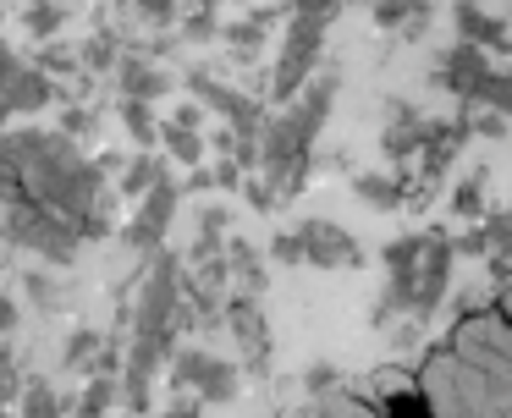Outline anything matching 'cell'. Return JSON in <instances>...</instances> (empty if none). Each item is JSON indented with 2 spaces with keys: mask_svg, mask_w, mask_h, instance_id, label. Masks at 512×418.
<instances>
[{
  "mask_svg": "<svg viewBox=\"0 0 512 418\" xmlns=\"http://www.w3.org/2000/svg\"><path fill=\"white\" fill-rule=\"evenodd\" d=\"M6 237L23 242L28 253H39L45 264H72V259H78V248H83L78 226H72L61 209L39 204V198H28V204H12V209H6Z\"/></svg>",
  "mask_w": 512,
  "mask_h": 418,
  "instance_id": "cell-1",
  "label": "cell"
},
{
  "mask_svg": "<svg viewBox=\"0 0 512 418\" xmlns=\"http://www.w3.org/2000/svg\"><path fill=\"white\" fill-rule=\"evenodd\" d=\"M320 50H325V33L320 28H298V22H287L276 72H270V99H276L281 110H287L292 99L314 83V72H320Z\"/></svg>",
  "mask_w": 512,
  "mask_h": 418,
  "instance_id": "cell-2",
  "label": "cell"
},
{
  "mask_svg": "<svg viewBox=\"0 0 512 418\" xmlns=\"http://www.w3.org/2000/svg\"><path fill=\"white\" fill-rule=\"evenodd\" d=\"M188 88H193V99H199L204 110H215V116L226 121L232 132H243V138H259L265 132V105L259 99H248L243 88H226V83H215L210 72H188Z\"/></svg>",
  "mask_w": 512,
  "mask_h": 418,
  "instance_id": "cell-3",
  "label": "cell"
},
{
  "mask_svg": "<svg viewBox=\"0 0 512 418\" xmlns=\"http://www.w3.org/2000/svg\"><path fill=\"white\" fill-rule=\"evenodd\" d=\"M177 204H182V182H160L155 193L138 204V215L122 226V242L127 248H138V253H160L166 248V226H171V215H177Z\"/></svg>",
  "mask_w": 512,
  "mask_h": 418,
  "instance_id": "cell-4",
  "label": "cell"
},
{
  "mask_svg": "<svg viewBox=\"0 0 512 418\" xmlns=\"http://www.w3.org/2000/svg\"><path fill=\"white\" fill-rule=\"evenodd\" d=\"M226 325H232L237 347H243L248 358V374H270V325H265V308H259V297H226Z\"/></svg>",
  "mask_w": 512,
  "mask_h": 418,
  "instance_id": "cell-5",
  "label": "cell"
},
{
  "mask_svg": "<svg viewBox=\"0 0 512 418\" xmlns=\"http://www.w3.org/2000/svg\"><path fill=\"white\" fill-rule=\"evenodd\" d=\"M490 72H496V66H490V50H479V44H463V39H457L452 50L441 55V66H435L441 88H452V94L463 99V105L490 83Z\"/></svg>",
  "mask_w": 512,
  "mask_h": 418,
  "instance_id": "cell-6",
  "label": "cell"
},
{
  "mask_svg": "<svg viewBox=\"0 0 512 418\" xmlns=\"http://www.w3.org/2000/svg\"><path fill=\"white\" fill-rule=\"evenodd\" d=\"M303 242H309V264L314 270H358L364 264V248L353 242V231H342L336 220H303Z\"/></svg>",
  "mask_w": 512,
  "mask_h": 418,
  "instance_id": "cell-7",
  "label": "cell"
},
{
  "mask_svg": "<svg viewBox=\"0 0 512 418\" xmlns=\"http://www.w3.org/2000/svg\"><path fill=\"white\" fill-rule=\"evenodd\" d=\"M336 88H342V77H336V72H314V83H309V88H303V94L287 105V116L298 121V132H303L309 143L320 138V132H325V121H331Z\"/></svg>",
  "mask_w": 512,
  "mask_h": 418,
  "instance_id": "cell-8",
  "label": "cell"
},
{
  "mask_svg": "<svg viewBox=\"0 0 512 418\" xmlns=\"http://www.w3.org/2000/svg\"><path fill=\"white\" fill-rule=\"evenodd\" d=\"M116 88H122V99H144V105H155V99L171 94V72L155 61H144V55H122V66H116Z\"/></svg>",
  "mask_w": 512,
  "mask_h": 418,
  "instance_id": "cell-9",
  "label": "cell"
},
{
  "mask_svg": "<svg viewBox=\"0 0 512 418\" xmlns=\"http://www.w3.org/2000/svg\"><path fill=\"white\" fill-rule=\"evenodd\" d=\"M452 22H457V39H463V44H479V50H507V44H512V28H507V22L490 17V11L474 6V0H457Z\"/></svg>",
  "mask_w": 512,
  "mask_h": 418,
  "instance_id": "cell-10",
  "label": "cell"
},
{
  "mask_svg": "<svg viewBox=\"0 0 512 418\" xmlns=\"http://www.w3.org/2000/svg\"><path fill=\"white\" fill-rule=\"evenodd\" d=\"M380 143H386L391 160H413V154L424 149V116L413 105H402V99H391V127L380 132Z\"/></svg>",
  "mask_w": 512,
  "mask_h": 418,
  "instance_id": "cell-11",
  "label": "cell"
},
{
  "mask_svg": "<svg viewBox=\"0 0 512 418\" xmlns=\"http://www.w3.org/2000/svg\"><path fill=\"white\" fill-rule=\"evenodd\" d=\"M408 176H391V171H353V193H358V204H369V209H402L408 204Z\"/></svg>",
  "mask_w": 512,
  "mask_h": 418,
  "instance_id": "cell-12",
  "label": "cell"
},
{
  "mask_svg": "<svg viewBox=\"0 0 512 418\" xmlns=\"http://www.w3.org/2000/svg\"><path fill=\"white\" fill-rule=\"evenodd\" d=\"M226 270H232L243 297H265L270 275H265V259H259V248L248 237H226Z\"/></svg>",
  "mask_w": 512,
  "mask_h": 418,
  "instance_id": "cell-13",
  "label": "cell"
},
{
  "mask_svg": "<svg viewBox=\"0 0 512 418\" xmlns=\"http://www.w3.org/2000/svg\"><path fill=\"white\" fill-rule=\"evenodd\" d=\"M243 391V374H237V363H226V358H204V369H199V380H193V396H204V407H226L232 396Z\"/></svg>",
  "mask_w": 512,
  "mask_h": 418,
  "instance_id": "cell-14",
  "label": "cell"
},
{
  "mask_svg": "<svg viewBox=\"0 0 512 418\" xmlns=\"http://www.w3.org/2000/svg\"><path fill=\"white\" fill-rule=\"evenodd\" d=\"M221 0H182V22H177V39L182 44H210L221 39Z\"/></svg>",
  "mask_w": 512,
  "mask_h": 418,
  "instance_id": "cell-15",
  "label": "cell"
},
{
  "mask_svg": "<svg viewBox=\"0 0 512 418\" xmlns=\"http://www.w3.org/2000/svg\"><path fill=\"white\" fill-rule=\"evenodd\" d=\"M166 160H155V154H138V160H127V171L116 176V198H133V204H144L149 193H155L160 182H166Z\"/></svg>",
  "mask_w": 512,
  "mask_h": 418,
  "instance_id": "cell-16",
  "label": "cell"
},
{
  "mask_svg": "<svg viewBox=\"0 0 512 418\" xmlns=\"http://www.w3.org/2000/svg\"><path fill=\"white\" fill-rule=\"evenodd\" d=\"M430 0H375L369 6V17H375L380 33H408L413 22H430Z\"/></svg>",
  "mask_w": 512,
  "mask_h": 418,
  "instance_id": "cell-17",
  "label": "cell"
},
{
  "mask_svg": "<svg viewBox=\"0 0 512 418\" xmlns=\"http://www.w3.org/2000/svg\"><path fill=\"white\" fill-rule=\"evenodd\" d=\"M116 402H122V380H116V374H94L72 407H78V413H94V418H111ZM72 407H67V413H72Z\"/></svg>",
  "mask_w": 512,
  "mask_h": 418,
  "instance_id": "cell-18",
  "label": "cell"
},
{
  "mask_svg": "<svg viewBox=\"0 0 512 418\" xmlns=\"http://www.w3.org/2000/svg\"><path fill=\"white\" fill-rule=\"evenodd\" d=\"M424 248H430V231H408V237L386 242V253H380V264H386L391 275H408L424 264Z\"/></svg>",
  "mask_w": 512,
  "mask_h": 418,
  "instance_id": "cell-19",
  "label": "cell"
},
{
  "mask_svg": "<svg viewBox=\"0 0 512 418\" xmlns=\"http://www.w3.org/2000/svg\"><path fill=\"white\" fill-rule=\"evenodd\" d=\"M105 347H111V341H105L100 330H72V336H67V369L94 380V363H100Z\"/></svg>",
  "mask_w": 512,
  "mask_h": 418,
  "instance_id": "cell-20",
  "label": "cell"
},
{
  "mask_svg": "<svg viewBox=\"0 0 512 418\" xmlns=\"http://www.w3.org/2000/svg\"><path fill=\"white\" fill-rule=\"evenodd\" d=\"M23 418H67V402L56 396L50 380H23Z\"/></svg>",
  "mask_w": 512,
  "mask_h": 418,
  "instance_id": "cell-21",
  "label": "cell"
},
{
  "mask_svg": "<svg viewBox=\"0 0 512 418\" xmlns=\"http://www.w3.org/2000/svg\"><path fill=\"white\" fill-rule=\"evenodd\" d=\"M160 143H166V154L177 165H188V171H193V165H204V149H210L204 132H182V127H171V121L160 127Z\"/></svg>",
  "mask_w": 512,
  "mask_h": 418,
  "instance_id": "cell-22",
  "label": "cell"
},
{
  "mask_svg": "<svg viewBox=\"0 0 512 418\" xmlns=\"http://www.w3.org/2000/svg\"><path fill=\"white\" fill-rule=\"evenodd\" d=\"M61 22H67V0H34V6L23 11V28L28 39H56Z\"/></svg>",
  "mask_w": 512,
  "mask_h": 418,
  "instance_id": "cell-23",
  "label": "cell"
},
{
  "mask_svg": "<svg viewBox=\"0 0 512 418\" xmlns=\"http://www.w3.org/2000/svg\"><path fill=\"white\" fill-rule=\"evenodd\" d=\"M336 17H342V0H292L287 6V22H298V28H320V33H331Z\"/></svg>",
  "mask_w": 512,
  "mask_h": 418,
  "instance_id": "cell-24",
  "label": "cell"
},
{
  "mask_svg": "<svg viewBox=\"0 0 512 418\" xmlns=\"http://www.w3.org/2000/svg\"><path fill=\"white\" fill-rule=\"evenodd\" d=\"M116 116H122V127L133 132V143H155L160 138V121H155V110H149L144 99H116Z\"/></svg>",
  "mask_w": 512,
  "mask_h": 418,
  "instance_id": "cell-25",
  "label": "cell"
},
{
  "mask_svg": "<svg viewBox=\"0 0 512 418\" xmlns=\"http://www.w3.org/2000/svg\"><path fill=\"white\" fill-rule=\"evenodd\" d=\"M452 215H463V220H479V215H485V165L452 187Z\"/></svg>",
  "mask_w": 512,
  "mask_h": 418,
  "instance_id": "cell-26",
  "label": "cell"
},
{
  "mask_svg": "<svg viewBox=\"0 0 512 418\" xmlns=\"http://www.w3.org/2000/svg\"><path fill=\"white\" fill-rule=\"evenodd\" d=\"M463 127L468 138H512V121L490 105H463Z\"/></svg>",
  "mask_w": 512,
  "mask_h": 418,
  "instance_id": "cell-27",
  "label": "cell"
},
{
  "mask_svg": "<svg viewBox=\"0 0 512 418\" xmlns=\"http://www.w3.org/2000/svg\"><path fill=\"white\" fill-rule=\"evenodd\" d=\"M375 413H380V418H435V407H430V396L413 385V391H391L386 402L375 407Z\"/></svg>",
  "mask_w": 512,
  "mask_h": 418,
  "instance_id": "cell-28",
  "label": "cell"
},
{
  "mask_svg": "<svg viewBox=\"0 0 512 418\" xmlns=\"http://www.w3.org/2000/svg\"><path fill=\"white\" fill-rule=\"evenodd\" d=\"M265 33H270V28L254 17V11H248V22H226V28H221V39L237 50V61H248V55H254L259 44H265Z\"/></svg>",
  "mask_w": 512,
  "mask_h": 418,
  "instance_id": "cell-29",
  "label": "cell"
},
{
  "mask_svg": "<svg viewBox=\"0 0 512 418\" xmlns=\"http://www.w3.org/2000/svg\"><path fill=\"white\" fill-rule=\"evenodd\" d=\"M23 402V369H17V352L0 341V407Z\"/></svg>",
  "mask_w": 512,
  "mask_h": 418,
  "instance_id": "cell-30",
  "label": "cell"
},
{
  "mask_svg": "<svg viewBox=\"0 0 512 418\" xmlns=\"http://www.w3.org/2000/svg\"><path fill=\"white\" fill-rule=\"evenodd\" d=\"M78 61L89 66V72H116V66H122V61H116V39H111V33H94V39L78 50Z\"/></svg>",
  "mask_w": 512,
  "mask_h": 418,
  "instance_id": "cell-31",
  "label": "cell"
},
{
  "mask_svg": "<svg viewBox=\"0 0 512 418\" xmlns=\"http://www.w3.org/2000/svg\"><path fill=\"white\" fill-rule=\"evenodd\" d=\"M270 259L276 264H309V242H303V231H276V237H270Z\"/></svg>",
  "mask_w": 512,
  "mask_h": 418,
  "instance_id": "cell-32",
  "label": "cell"
},
{
  "mask_svg": "<svg viewBox=\"0 0 512 418\" xmlns=\"http://www.w3.org/2000/svg\"><path fill=\"white\" fill-rule=\"evenodd\" d=\"M133 6H138V17L155 22V28H177L182 22V0H133Z\"/></svg>",
  "mask_w": 512,
  "mask_h": 418,
  "instance_id": "cell-33",
  "label": "cell"
},
{
  "mask_svg": "<svg viewBox=\"0 0 512 418\" xmlns=\"http://www.w3.org/2000/svg\"><path fill=\"white\" fill-rule=\"evenodd\" d=\"M452 253H457V259H490V231L485 226H468L463 237H452Z\"/></svg>",
  "mask_w": 512,
  "mask_h": 418,
  "instance_id": "cell-34",
  "label": "cell"
},
{
  "mask_svg": "<svg viewBox=\"0 0 512 418\" xmlns=\"http://www.w3.org/2000/svg\"><path fill=\"white\" fill-rule=\"evenodd\" d=\"M34 66H39L45 77H61V72H78V55H72V50H61V44H45Z\"/></svg>",
  "mask_w": 512,
  "mask_h": 418,
  "instance_id": "cell-35",
  "label": "cell"
},
{
  "mask_svg": "<svg viewBox=\"0 0 512 418\" xmlns=\"http://www.w3.org/2000/svg\"><path fill=\"white\" fill-rule=\"evenodd\" d=\"M28 297H34V308H56L61 303V286H56V275H28Z\"/></svg>",
  "mask_w": 512,
  "mask_h": 418,
  "instance_id": "cell-36",
  "label": "cell"
},
{
  "mask_svg": "<svg viewBox=\"0 0 512 418\" xmlns=\"http://www.w3.org/2000/svg\"><path fill=\"white\" fill-rule=\"evenodd\" d=\"M243 198H248V204H254V209H265V215H270V209L281 204V198H276V187H270L265 176H248V182H243Z\"/></svg>",
  "mask_w": 512,
  "mask_h": 418,
  "instance_id": "cell-37",
  "label": "cell"
},
{
  "mask_svg": "<svg viewBox=\"0 0 512 418\" xmlns=\"http://www.w3.org/2000/svg\"><path fill=\"white\" fill-rule=\"evenodd\" d=\"M171 127H182V132H204V105H199V99H182V105L171 110Z\"/></svg>",
  "mask_w": 512,
  "mask_h": 418,
  "instance_id": "cell-38",
  "label": "cell"
},
{
  "mask_svg": "<svg viewBox=\"0 0 512 418\" xmlns=\"http://www.w3.org/2000/svg\"><path fill=\"white\" fill-rule=\"evenodd\" d=\"M336 380H342V369H336V363H314V369L303 374V385H309L314 396H325V391H331Z\"/></svg>",
  "mask_w": 512,
  "mask_h": 418,
  "instance_id": "cell-39",
  "label": "cell"
},
{
  "mask_svg": "<svg viewBox=\"0 0 512 418\" xmlns=\"http://www.w3.org/2000/svg\"><path fill=\"white\" fill-rule=\"evenodd\" d=\"M210 171H215V187H237V193H243L248 171H243V165H237V160H226V154H221V160H215Z\"/></svg>",
  "mask_w": 512,
  "mask_h": 418,
  "instance_id": "cell-40",
  "label": "cell"
},
{
  "mask_svg": "<svg viewBox=\"0 0 512 418\" xmlns=\"http://www.w3.org/2000/svg\"><path fill=\"white\" fill-rule=\"evenodd\" d=\"M160 418H204V396H193V391H182L171 407H160Z\"/></svg>",
  "mask_w": 512,
  "mask_h": 418,
  "instance_id": "cell-41",
  "label": "cell"
},
{
  "mask_svg": "<svg viewBox=\"0 0 512 418\" xmlns=\"http://www.w3.org/2000/svg\"><path fill=\"white\" fill-rule=\"evenodd\" d=\"M226 226H232V209H226V204H204L199 209V231H221V237H226Z\"/></svg>",
  "mask_w": 512,
  "mask_h": 418,
  "instance_id": "cell-42",
  "label": "cell"
},
{
  "mask_svg": "<svg viewBox=\"0 0 512 418\" xmlns=\"http://www.w3.org/2000/svg\"><path fill=\"white\" fill-rule=\"evenodd\" d=\"M17 319H23V308H17V297L12 292H0V341L17 330Z\"/></svg>",
  "mask_w": 512,
  "mask_h": 418,
  "instance_id": "cell-43",
  "label": "cell"
},
{
  "mask_svg": "<svg viewBox=\"0 0 512 418\" xmlns=\"http://www.w3.org/2000/svg\"><path fill=\"white\" fill-rule=\"evenodd\" d=\"M419 336H424V325H419V319H408V325H402L397 336H391V347H397V352H408V347H419Z\"/></svg>",
  "mask_w": 512,
  "mask_h": 418,
  "instance_id": "cell-44",
  "label": "cell"
},
{
  "mask_svg": "<svg viewBox=\"0 0 512 418\" xmlns=\"http://www.w3.org/2000/svg\"><path fill=\"white\" fill-rule=\"evenodd\" d=\"M94 132V110H72L67 116V138H89Z\"/></svg>",
  "mask_w": 512,
  "mask_h": 418,
  "instance_id": "cell-45",
  "label": "cell"
},
{
  "mask_svg": "<svg viewBox=\"0 0 512 418\" xmlns=\"http://www.w3.org/2000/svg\"><path fill=\"white\" fill-rule=\"evenodd\" d=\"M17 72H23V61H17V55H12V50H6V44H0V88L12 83V77H17Z\"/></svg>",
  "mask_w": 512,
  "mask_h": 418,
  "instance_id": "cell-46",
  "label": "cell"
},
{
  "mask_svg": "<svg viewBox=\"0 0 512 418\" xmlns=\"http://www.w3.org/2000/svg\"><path fill=\"white\" fill-rule=\"evenodd\" d=\"M67 418H94V413H78V407H72V413H67Z\"/></svg>",
  "mask_w": 512,
  "mask_h": 418,
  "instance_id": "cell-47",
  "label": "cell"
},
{
  "mask_svg": "<svg viewBox=\"0 0 512 418\" xmlns=\"http://www.w3.org/2000/svg\"><path fill=\"white\" fill-rule=\"evenodd\" d=\"M237 6H259V0H237Z\"/></svg>",
  "mask_w": 512,
  "mask_h": 418,
  "instance_id": "cell-48",
  "label": "cell"
}]
</instances>
